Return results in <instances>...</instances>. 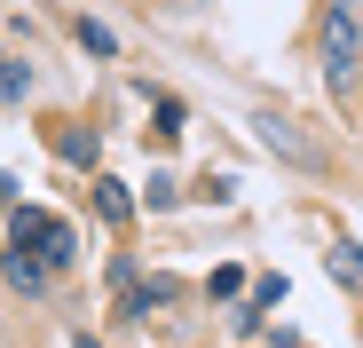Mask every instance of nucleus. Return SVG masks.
<instances>
[{
  "label": "nucleus",
  "mask_w": 363,
  "mask_h": 348,
  "mask_svg": "<svg viewBox=\"0 0 363 348\" xmlns=\"http://www.w3.org/2000/svg\"><path fill=\"white\" fill-rule=\"evenodd\" d=\"M9 246L32 254V261L55 277V269H72V261H79V229H72L64 214H48V206H9Z\"/></svg>",
  "instance_id": "f257e3e1"
},
{
  "label": "nucleus",
  "mask_w": 363,
  "mask_h": 348,
  "mask_svg": "<svg viewBox=\"0 0 363 348\" xmlns=\"http://www.w3.org/2000/svg\"><path fill=\"white\" fill-rule=\"evenodd\" d=\"M316 55H324V87H332V95H347V87L363 80V24H355V0H332V9H324Z\"/></svg>",
  "instance_id": "f03ea898"
},
{
  "label": "nucleus",
  "mask_w": 363,
  "mask_h": 348,
  "mask_svg": "<svg viewBox=\"0 0 363 348\" xmlns=\"http://www.w3.org/2000/svg\"><path fill=\"white\" fill-rule=\"evenodd\" d=\"M253 135H261V151H269V158H284V166H300V174H324V143H308V135L284 119V111H261Z\"/></svg>",
  "instance_id": "7ed1b4c3"
},
{
  "label": "nucleus",
  "mask_w": 363,
  "mask_h": 348,
  "mask_svg": "<svg viewBox=\"0 0 363 348\" xmlns=\"http://www.w3.org/2000/svg\"><path fill=\"white\" fill-rule=\"evenodd\" d=\"M174 293H182L174 277H150V285L135 277V285H118V325H150L158 309H174Z\"/></svg>",
  "instance_id": "20e7f679"
},
{
  "label": "nucleus",
  "mask_w": 363,
  "mask_h": 348,
  "mask_svg": "<svg viewBox=\"0 0 363 348\" xmlns=\"http://www.w3.org/2000/svg\"><path fill=\"white\" fill-rule=\"evenodd\" d=\"M48 143H55V158H64V166H87V174H95V158H103V135L79 127V119H55Z\"/></svg>",
  "instance_id": "39448f33"
},
{
  "label": "nucleus",
  "mask_w": 363,
  "mask_h": 348,
  "mask_svg": "<svg viewBox=\"0 0 363 348\" xmlns=\"http://www.w3.org/2000/svg\"><path fill=\"white\" fill-rule=\"evenodd\" d=\"M95 214H103L111 229H127V222H135V198H127V183H111V174H95Z\"/></svg>",
  "instance_id": "423d86ee"
},
{
  "label": "nucleus",
  "mask_w": 363,
  "mask_h": 348,
  "mask_svg": "<svg viewBox=\"0 0 363 348\" xmlns=\"http://www.w3.org/2000/svg\"><path fill=\"white\" fill-rule=\"evenodd\" d=\"M0 277H9V285H16V293H24V301H32V293H48V269H40L32 254H16V246H9V254H0Z\"/></svg>",
  "instance_id": "0eeeda50"
},
{
  "label": "nucleus",
  "mask_w": 363,
  "mask_h": 348,
  "mask_svg": "<svg viewBox=\"0 0 363 348\" xmlns=\"http://www.w3.org/2000/svg\"><path fill=\"white\" fill-rule=\"evenodd\" d=\"M324 269H332L340 293H363V246H347V238H340V246L324 254Z\"/></svg>",
  "instance_id": "6e6552de"
},
{
  "label": "nucleus",
  "mask_w": 363,
  "mask_h": 348,
  "mask_svg": "<svg viewBox=\"0 0 363 348\" xmlns=\"http://www.w3.org/2000/svg\"><path fill=\"white\" fill-rule=\"evenodd\" d=\"M72 40H79L87 55H118V32H111V24H95V16H79V24H72Z\"/></svg>",
  "instance_id": "1a4fd4ad"
},
{
  "label": "nucleus",
  "mask_w": 363,
  "mask_h": 348,
  "mask_svg": "<svg viewBox=\"0 0 363 348\" xmlns=\"http://www.w3.org/2000/svg\"><path fill=\"white\" fill-rule=\"evenodd\" d=\"M237 293H245V269H237V261H221V269L206 277V301H237Z\"/></svg>",
  "instance_id": "9d476101"
},
{
  "label": "nucleus",
  "mask_w": 363,
  "mask_h": 348,
  "mask_svg": "<svg viewBox=\"0 0 363 348\" xmlns=\"http://www.w3.org/2000/svg\"><path fill=\"white\" fill-rule=\"evenodd\" d=\"M32 95V64H0V103H24Z\"/></svg>",
  "instance_id": "9b49d317"
},
{
  "label": "nucleus",
  "mask_w": 363,
  "mask_h": 348,
  "mask_svg": "<svg viewBox=\"0 0 363 348\" xmlns=\"http://www.w3.org/2000/svg\"><path fill=\"white\" fill-rule=\"evenodd\" d=\"M150 111H158V127H150V135L174 143V135H182V103H174V95H150Z\"/></svg>",
  "instance_id": "f8f14e48"
},
{
  "label": "nucleus",
  "mask_w": 363,
  "mask_h": 348,
  "mask_svg": "<svg viewBox=\"0 0 363 348\" xmlns=\"http://www.w3.org/2000/svg\"><path fill=\"white\" fill-rule=\"evenodd\" d=\"M143 198H150V206H174V198H182V183H174V174H150Z\"/></svg>",
  "instance_id": "ddd939ff"
},
{
  "label": "nucleus",
  "mask_w": 363,
  "mask_h": 348,
  "mask_svg": "<svg viewBox=\"0 0 363 348\" xmlns=\"http://www.w3.org/2000/svg\"><path fill=\"white\" fill-rule=\"evenodd\" d=\"M72 348H103V340H87V332H72Z\"/></svg>",
  "instance_id": "4468645a"
}]
</instances>
